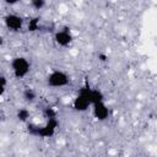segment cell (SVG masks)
Listing matches in <instances>:
<instances>
[{"instance_id":"obj_1","label":"cell","mask_w":157,"mask_h":157,"mask_svg":"<svg viewBox=\"0 0 157 157\" xmlns=\"http://www.w3.org/2000/svg\"><path fill=\"white\" fill-rule=\"evenodd\" d=\"M59 123H58V119L54 118V119H48L47 124L44 126H33V125H29L28 126V131L36 136H40V137H50L55 134V130L58 128Z\"/></svg>"},{"instance_id":"obj_2","label":"cell","mask_w":157,"mask_h":157,"mask_svg":"<svg viewBox=\"0 0 157 157\" xmlns=\"http://www.w3.org/2000/svg\"><path fill=\"white\" fill-rule=\"evenodd\" d=\"M11 67H12V71H13V76L16 78H22L29 72L31 64L26 58L16 56L11 61Z\"/></svg>"},{"instance_id":"obj_3","label":"cell","mask_w":157,"mask_h":157,"mask_svg":"<svg viewBox=\"0 0 157 157\" xmlns=\"http://www.w3.org/2000/svg\"><path fill=\"white\" fill-rule=\"evenodd\" d=\"M47 82L50 87H64L69 83V76L64 71L55 70L48 76Z\"/></svg>"},{"instance_id":"obj_4","label":"cell","mask_w":157,"mask_h":157,"mask_svg":"<svg viewBox=\"0 0 157 157\" xmlns=\"http://www.w3.org/2000/svg\"><path fill=\"white\" fill-rule=\"evenodd\" d=\"M4 23L7 29H10L12 32H17L23 26V18L16 13H9L4 17Z\"/></svg>"},{"instance_id":"obj_5","label":"cell","mask_w":157,"mask_h":157,"mask_svg":"<svg viewBox=\"0 0 157 157\" xmlns=\"http://www.w3.org/2000/svg\"><path fill=\"white\" fill-rule=\"evenodd\" d=\"M54 40L60 47H66L72 42V36L67 28H64L61 31H58L54 34Z\"/></svg>"},{"instance_id":"obj_6","label":"cell","mask_w":157,"mask_h":157,"mask_svg":"<svg viewBox=\"0 0 157 157\" xmlns=\"http://www.w3.org/2000/svg\"><path fill=\"white\" fill-rule=\"evenodd\" d=\"M93 115L97 120H105L109 115V110L107 105L103 102H101V103L93 104Z\"/></svg>"},{"instance_id":"obj_7","label":"cell","mask_w":157,"mask_h":157,"mask_svg":"<svg viewBox=\"0 0 157 157\" xmlns=\"http://www.w3.org/2000/svg\"><path fill=\"white\" fill-rule=\"evenodd\" d=\"M90 105H91L90 101L86 99V98H83L82 96H77V97L74 99V102H72V107H74V109L77 110V112H85V110L88 109Z\"/></svg>"},{"instance_id":"obj_8","label":"cell","mask_w":157,"mask_h":157,"mask_svg":"<svg viewBox=\"0 0 157 157\" xmlns=\"http://www.w3.org/2000/svg\"><path fill=\"white\" fill-rule=\"evenodd\" d=\"M103 98H104V96H103V93H102L99 90H93V88H91L90 94H88V101H90L91 104L101 103V102H103Z\"/></svg>"},{"instance_id":"obj_9","label":"cell","mask_w":157,"mask_h":157,"mask_svg":"<svg viewBox=\"0 0 157 157\" xmlns=\"http://www.w3.org/2000/svg\"><path fill=\"white\" fill-rule=\"evenodd\" d=\"M36 92L32 90V88H26L25 91H23V98H25V101H27V102H33L34 99H36Z\"/></svg>"},{"instance_id":"obj_10","label":"cell","mask_w":157,"mask_h":157,"mask_svg":"<svg viewBox=\"0 0 157 157\" xmlns=\"http://www.w3.org/2000/svg\"><path fill=\"white\" fill-rule=\"evenodd\" d=\"M38 28H39V18H38V17H34V18L29 20V23H28L27 29H28L29 32H34V31H37Z\"/></svg>"},{"instance_id":"obj_11","label":"cell","mask_w":157,"mask_h":157,"mask_svg":"<svg viewBox=\"0 0 157 157\" xmlns=\"http://www.w3.org/2000/svg\"><path fill=\"white\" fill-rule=\"evenodd\" d=\"M17 118H18V120H21V121H27V119L29 118V112H28V109H26V108L20 109V110L17 112Z\"/></svg>"},{"instance_id":"obj_12","label":"cell","mask_w":157,"mask_h":157,"mask_svg":"<svg viewBox=\"0 0 157 157\" xmlns=\"http://www.w3.org/2000/svg\"><path fill=\"white\" fill-rule=\"evenodd\" d=\"M31 5L36 10H42L45 6V1L44 0H32L31 1Z\"/></svg>"},{"instance_id":"obj_13","label":"cell","mask_w":157,"mask_h":157,"mask_svg":"<svg viewBox=\"0 0 157 157\" xmlns=\"http://www.w3.org/2000/svg\"><path fill=\"white\" fill-rule=\"evenodd\" d=\"M44 114H45V117H47L48 119H54V118L56 117V112H55L53 108H50V107L45 108V110H44Z\"/></svg>"},{"instance_id":"obj_14","label":"cell","mask_w":157,"mask_h":157,"mask_svg":"<svg viewBox=\"0 0 157 157\" xmlns=\"http://www.w3.org/2000/svg\"><path fill=\"white\" fill-rule=\"evenodd\" d=\"M98 59H99L101 61H107L108 56H107L105 54H103V53H99V54H98Z\"/></svg>"},{"instance_id":"obj_15","label":"cell","mask_w":157,"mask_h":157,"mask_svg":"<svg viewBox=\"0 0 157 157\" xmlns=\"http://www.w3.org/2000/svg\"><path fill=\"white\" fill-rule=\"evenodd\" d=\"M0 85L6 86V78H5L4 76H0Z\"/></svg>"},{"instance_id":"obj_16","label":"cell","mask_w":157,"mask_h":157,"mask_svg":"<svg viewBox=\"0 0 157 157\" xmlns=\"http://www.w3.org/2000/svg\"><path fill=\"white\" fill-rule=\"evenodd\" d=\"M4 92H5V86L4 85H0V97L4 94Z\"/></svg>"},{"instance_id":"obj_17","label":"cell","mask_w":157,"mask_h":157,"mask_svg":"<svg viewBox=\"0 0 157 157\" xmlns=\"http://www.w3.org/2000/svg\"><path fill=\"white\" fill-rule=\"evenodd\" d=\"M6 4H10V5H12V4H17V1H10V0H6Z\"/></svg>"},{"instance_id":"obj_18","label":"cell","mask_w":157,"mask_h":157,"mask_svg":"<svg viewBox=\"0 0 157 157\" xmlns=\"http://www.w3.org/2000/svg\"><path fill=\"white\" fill-rule=\"evenodd\" d=\"M2 44H4V38L0 36V45H2Z\"/></svg>"}]
</instances>
